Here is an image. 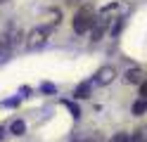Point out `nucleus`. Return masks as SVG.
<instances>
[{
  "label": "nucleus",
  "mask_w": 147,
  "mask_h": 142,
  "mask_svg": "<svg viewBox=\"0 0 147 142\" xmlns=\"http://www.w3.org/2000/svg\"><path fill=\"white\" fill-rule=\"evenodd\" d=\"M145 111H147V100H145V97H140V100L133 104V114H135V116H142Z\"/></svg>",
  "instance_id": "1a4fd4ad"
},
{
  "label": "nucleus",
  "mask_w": 147,
  "mask_h": 142,
  "mask_svg": "<svg viewBox=\"0 0 147 142\" xmlns=\"http://www.w3.org/2000/svg\"><path fill=\"white\" fill-rule=\"evenodd\" d=\"M74 97H76V100H86V97H90V83H81L78 88H76V92H74Z\"/></svg>",
  "instance_id": "6e6552de"
},
{
  "label": "nucleus",
  "mask_w": 147,
  "mask_h": 142,
  "mask_svg": "<svg viewBox=\"0 0 147 142\" xmlns=\"http://www.w3.org/2000/svg\"><path fill=\"white\" fill-rule=\"evenodd\" d=\"M10 133H12V135H24V133H26V123L22 118H14L10 123Z\"/></svg>",
  "instance_id": "423d86ee"
},
{
  "label": "nucleus",
  "mask_w": 147,
  "mask_h": 142,
  "mask_svg": "<svg viewBox=\"0 0 147 142\" xmlns=\"http://www.w3.org/2000/svg\"><path fill=\"white\" fill-rule=\"evenodd\" d=\"M131 142H147V126L145 128H138L131 135Z\"/></svg>",
  "instance_id": "9d476101"
},
{
  "label": "nucleus",
  "mask_w": 147,
  "mask_h": 142,
  "mask_svg": "<svg viewBox=\"0 0 147 142\" xmlns=\"http://www.w3.org/2000/svg\"><path fill=\"white\" fill-rule=\"evenodd\" d=\"M109 142H131V135H128V133H116Z\"/></svg>",
  "instance_id": "f8f14e48"
},
{
  "label": "nucleus",
  "mask_w": 147,
  "mask_h": 142,
  "mask_svg": "<svg viewBox=\"0 0 147 142\" xmlns=\"http://www.w3.org/2000/svg\"><path fill=\"white\" fill-rule=\"evenodd\" d=\"M116 78V71H114V66H102L97 73H95V83L97 85H109Z\"/></svg>",
  "instance_id": "20e7f679"
},
{
  "label": "nucleus",
  "mask_w": 147,
  "mask_h": 142,
  "mask_svg": "<svg viewBox=\"0 0 147 142\" xmlns=\"http://www.w3.org/2000/svg\"><path fill=\"white\" fill-rule=\"evenodd\" d=\"M62 19V12H57V9H50V26H57Z\"/></svg>",
  "instance_id": "9b49d317"
},
{
  "label": "nucleus",
  "mask_w": 147,
  "mask_h": 142,
  "mask_svg": "<svg viewBox=\"0 0 147 142\" xmlns=\"http://www.w3.org/2000/svg\"><path fill=\"white\" fill-rule=\"evenodd\" d=\"M3 137H5V128L0 126V140H3Z\"/></svg>",
  "instance_id": "dca6fc26"
},
{
  "label": "nucleus",
  "mask_w": 147,
  "mask_h": 142,
  "mask_svg": "<svg viewBox=\"0 0 147 142\" xmlns=\"http://www.w3.org/2000/svg\"><path fill=\"white\" fill-rule=\"evenodd\" d=\"M64 107H67V109H69V111H71L76 118L81 116V111H78V107H76V104H71V102H64Z\"/></svg>",
  "instance_id": "ddd939ff"
},
{
  "label": "nucleus",
  "mask_w": 147,
  "mask_h": 142,
  "mask_svg": "<svg viewBox=\"0 0 147 142\" xmlns=\"http://www.w3.org/2000/svg\"><path fill=\"white\" fill-rule=\"evenodd\" d=\"M0 3H3V0H0Z\"/></svg>",
  "instance_id": "f3484780"
},
{
  "label": "nucleus",
  "mask_w": 147,
  "mask_h": 142,
  "mask_svg": "<svg viewBox=\"0 0 147 142\" xmlns=\"http://www.w3.org/2000/svg\"><path fill=\"white\" fill-rule=\"evenodd\" d=\"M140 97H145V100H147V81H142V83H140Z\"/></svg>",
  "instance_id": "2eb2a0df"
},
{
  "label": "nucleus",
  "mask_w": 147,
  "mask_h": 142,
  "mask_svg": "<svg viewBox=\"0 0 147 142\" xmlns=\"http://www.w3.org/2000/svg\"><path fill=\"white\" fill-rule=\"evenodd\" d=\"M48 33H50V26L33 28V31L29 33V38H26V47H29V50H38V47H43L45 43H48Z\"/></svg>",
  "instance_id": "f03ea898"
},
{
  "label": "nucleus",
  "mask_w": 147,
  "mask_h": 142,
  "mask_svg": "<svg viewBox=\"0 0 147 142\" xmlns=\"http://www.w3.org/2000/svg\"><path fill=\"white\" fill-rule=\"evenodd\" d=\"M126 81L128 83H142V69H128L126 71Z\"/></svg>",
  "instance_id": "0eeeda50"
},
{
  "label": "nucleus",
  "mask_w": 147,
  "mask_h": 142,
  "mask_svg": "<svg viewBox=\"0 0 147 142\" xmlns=\"http://www.w3.org/2000/svg\"><path fill=\"white\" fill-rule=\"evenodd\" d=\"M40 90H43V92H55V85H52V83H43Z\"/></svg>",
  "instance_id": "4468645a"
},
{
  "label": "nucleus",
  "mask_w": 147,
  "mask_h": 142,
  "mask_svg": "<svg viewBox=\"0 0 147 142\" xmlns=\"http://www.w3.org/2000/svg\"><path fill=\"white\" fill-rule=\"evenodd\" d=\"M12 45H14V43L10 40V36H7V33H3V36H0V59H5V57L10 55Z\"/></svg>",
  "instance_id": "39448f33"
},
{
  "label": "nucleus",
  "mask_w": 147,
  "mask_h": 142,
  "mask_svg": "<svg viewBox=\"0 0 147 142\" xmlns=\"http://www.w3.org/2000/svg\"><path fill=\"white\" fill-rule=\"evenodd\" d=\"M95 24V12H93V7H81L76 14H74V33H78V36H83L88 33L90 28H93Z\"/></svg>",
  "instance_id": "f257e3e1"
},
{
  "label": "nucleus",
  "mask_w": 147,
  "mask_h": 142,
  "mask_svg": "<svg viewBox=\"0 0 147 142\" xmlns=\"http://www.w3.org/2000/svg\"><path fill=\"white\" fill-rule=\"evenodd\" d=\"M107 26H109V19L102 14V17H97L95 19V24H93V28H90V33H93V38H90V40H100V38L105 36V31H107Z\"/></svg>",
  "instance_id": "7ed1b4c3"
}]
</instances>
